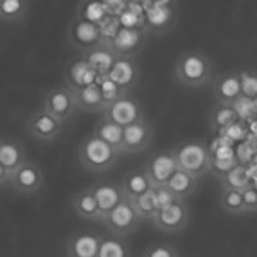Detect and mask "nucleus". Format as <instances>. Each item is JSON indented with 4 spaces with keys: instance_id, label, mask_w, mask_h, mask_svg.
Masks as SVG:
<instances>
[{
    "instance_id": "nucleus-1",
    "label": "nucleus",
    "mask_w": 257,
    "mask_h": 257,
    "mask_svg": "<svg viewBox=\"0 0 257 257\" xmlns=\"http://www.w3.org/2000/svg\"><path fill=\"white\" fill-rule=\"evenodd\" d=\"M173 72L182 86L197 89L211 81L214 64L206 53L199 52V50H187L177 59Z\"/></svg>"
},
{
    "instance_id": "nucleus-2",
    "label": "nucleus",
    "mask_w": 257,
    "mask_h": 257,
    "mask_svg": "<svg viewBox=\"0 0 257 257\" xmlns=\"http://www.w3.org/2000/svg\"><path fill=\"white\" fill-rule=\"evenodd\" d=\"M120 153L105 144L103 141L94 138L93 134L81 141L77 148V158L82 168L91 173H105L110 172L120 160Z\"/></svg>"
},
{
    "instance_id": "nucleus-3",
    "label": "nucleus",
    "mask_w": 257,
    "mask_h": 257,
    "mask_svg": "<svg viewBox=\"0 0 257 257\" xmlns=\"http://www.w3.org/2000/svg\"><path fill=\"white\" fill-rule=\"evenodd\" d=\"M144 11V31L146 35L161 36L175 26L178 19V4L170 0H141Z\"/></svg>"
},
{
    "instance_id": "nucleus-4",
    "label": "nucleus",
    "mask_w": 257,
    "mask_h": 257,
    "mask_svg": "<svg viewBox=\"0 0 257 257\" xmlns=\"http://www.w3.org/2000/svg\"><path fill=\"white\" fill-rule=\"evenodd\" d=\"M173 155H175L178 170L196 177L197 180L211 172V151L204 143H199V141L182 143L173 149Z\"/></svg>"
},
{
    "instance_id": "nucleus-5",
    "label": "nucleus",
    "mask_w": 257,
    "mask_h": 257,
    "mask_svg": "<svg viewBox=\"0 0 257 257\" xmlns=\"http://www.w3.org/2000/svg\"><path fill=\"white\" fill-rule=\"evenodd\" d=\"M103 225L110 231V235L118 238H125L139 230L143 219L139 218L138 211L134 209L131 199H123L113 209L103 218Z\"/></svg>"
},
{
    "instance_id": "nucleus-6",
    "label": "nucleus",
    "mask_w": 257,
    "mask_h": 257,
    "mask_svg": "<svg viewBox=\"0 0 257 257\" xmlns=\"http://www.w3.org/2000/svg\"><path fill=\"white\" fill-rule=\"evenodd\" d=\"M41 110H45L47 113L55 117L59 122L65 125V123L76 117L77 110H79L76 93L64 84L55 86V88H52L45 94V99L41 103Z\"/></svg>"
},
{
    "instance_id": "nucleus-7",
    "label": "nucleus",
    "mask_w": 257,
    "mask_h": 257,
    "mask_svg": "<svg viewBox=\"0 0 257 257\" xmlns=\"http://www.w3.org/2000/svg\"><path fill=\"white\" fill-rule=\"evenodd\" d=\"M153 223V226L158 231H163V233H180L187 228L189 221H190V209L189 204L184 201H175L172 204L165 206L156 211L153 214V218L149 219Z\"/></svg>"
},
{
    "instance_id": "nucleus-8",
    "label": "nucleus",
    "mask_w": 257,
    "mask_h": 257,
    "mask_svg": "<svg viewBox=\"0 0 257 257\" xmlns=\"http://www.w3.org/2000/svg\"><path fill=\"white\" fill-rule=\"evenodd\" d=\"M101 115V118L110 120V122L117 123L120 127H127L131 123H136L144 118V108L136 96L123 94L117 101L106 105V108L103 110Z\"/></svg>"
},
{
    "instance_id": "nucleus-9",
    "label": "nucleus",
    "mask_w": 257,
    "mask_h": 257,
    "mask_svg": "<svg viewBox=\"0 0 257 257\" xmlns=\"http://www.w3.org/2000/svg\"><path fill=\"white\" fill-rule=\"evenodd\" d=\"M143 168H144V172H146L153 187H165L173 173L178 170L173 149L153 153Z\"/></svg>"
},
{
    "instance_id": "nucleus-10",
    "label": "nucleus",
    "mask_w": 257,
    "mask_h": 257,
    "mask_svg": "<svg viewBox=\"0 0 257 257\" xmlns=\"http://www.w3.org/2000/svg\"><path fill=\"white\" fill-rule=\"evenodd\" d=\"M45 184V172L38 163L28 160L23 167H19L16 172L11 173L9 185L16 192L30 196L43 187Z\"/></svg>"
},
{
    "instance_id": "nucleus-11",
    "label": "nucleus",
    "mask_w": 257,
    "mask_h": 257,
    "mask_svg": "<svg viewBox=\"0 0 257 257\" xmlns=\"http://www.w3.org/2000/svg\"><path fill=\"white\" fill-rule=\"evenodd\" d=\"M64 123L59 122L45 110H36L26 120V131L33 139L40 143H52L60 136Z\"/></svg>"
},
{
    "instance_id": "nucleus-12",
    "label": "nucleus",
    "mask_w": 257,
    "mask_h": 257,
    "mask_svg": "<svg viewBox=\"0 0 257 257\" xmlns=\"http://www.w3.org/2000/svg\"><path fill=\"white\" fill-rule=\"evenodd\" d=\"M153 125L146 118L139 120L136 123L123 127V139H122V155H136L143 153L149 148L153 141Z\"/></svg>"
},
{
    "instance_id": "nucleus-13",
    "label": "nucleus",
    "mask_w": 257,
    "mask_h": 257,
    "mask_svg": "<svg viewBox=\"0 0 257 257\" xmlns=\"http://www.w3.org/2000/svg\"><path fill=\"white\" fill-rule=\"evenodd\" d=\"M106 77L113 81L123 93L131 94L141 79V67L136 57H118Z\"/></svg>"
},
{
    "instance_id": "nucleus-14",
    "label": "nucleus",
    "mask_w": 257,
    "mask_h": 257,
    "mask_svg": "<svg viewBox=\"0 0 257 257\" xmlns=\"http://www.w3.org/2000/svg\"><path fill=\"white\" fill-rule=\"evenodd\" d=\"M99 76L96 70L89 67V64L82 57L70 60L64 70V86H67L72 91H79L86 86L96 84Z\"/></svg>"
},
{
    "instance_id": "nucleus-15",
    "label": "nucleus",
    "mask_w": 257,
    "mask_h": 257,
    "mask_svg": "<svg viewBox=\"0 0 257 257\" xmlns=\"http://www.w3.org/2000/svg\"><path fill=\"white\" fill-rule=\"evenodd\" d=\"M69 43L74 48L81 50V53L88 52V50L94 48L96 45H99V28L96 24L86 23V21L76 19L74 18L69 24Z\"/></svg>"
},
{
    "instance_id": "nucleus-16",
    "label": "nucleus",
    "mask_w": 257,
    "mask_h": 257,
    "mask_svg": "<svg viewBox=\"0 0 257 257\" xmlns=\"http://www.w3.org/2000/svg\"><path fill=\"white\" fill-rule=\"evenodd\" d=\"M146 31L132 30V28H120L117 36L110 43V48L117 57H136L146 43Z\"/></svg>"
},
{
    "instance_id": "nucleus-17",
    "label": "nucleus",
    "mask_w": 257,
    "mask_h": 257,
    "mask_svg": "<svg viewBox=\"0 0 257 257\" xmlns=\"http://www.w3.org/2000/svg\"><path fill=\"white\" fill-rule=\"evenodd\" d=\"M242 96L238 70H226L213 81V98L221 105H233Z\"/></svg>"
},
{
    "instance_id": "nucleus-18",
    "label": "nucleus",
    "mask_w": 257,
    "mask_h": 257,
    "mask_svg": "<svg viewBox=\"0 0 257 257\" xmlns=\"http://www.w3.org/2000/svg\"><path fill=\"white\" fill-rule=\"evenodd\" d=\"M91 192H93L94 199H96L98 211H99V223L103 221V218L110 213L118 202H122L123 192L120 189V184L115 182H103V184H94L91 185Z\"/></svg>"
},
{
    "instance_id": "nucleus-19",
    "label": "nucleus",
    "mask_w": 257,
    "mask_h": 257,
    "mask_svg": "<svg viewBox=\"0 0 257 257\" xmlns=\"http://www.w3.org/2000/svg\"><path fill=\"white\" fill-rule=\"evenodd\" d=\"M101 235L93 231H77L70 235L65 245L67 257H96Z\"/></svg>"
},
{
    "instance_id": "nucleus-20",
    "label": "nucleus",
    "mask_w": 257,
    "mask_h": 257,
    "mask_svg": "<svg viewBox=\"0 0 257 257\" xmlns=\"http://www.w3.org/2000/svg\"><path fill=\"white\" fill-rule=\"evenodd\" d=\"M81 57L88 62L91 69L96 70V74L99 77L108 76L110 69L113 67L115 60L118 59V57L113 53V50L110 48V45H105V43H99L94 48L81 53Z\"/></svg>"
},
{
    "instance_id": "nucleus-21",
    "label": "nucleus",
    "mask_w": 257,
    "mask_h": 257,
    "mask_svg": "<svg viewBox=\"0 0 257 257\" xmlns=\"http://www.w3.org/2000/svg\"><path fill=\"white\" fill-rule=\"evenodd\" d=\"M28 161L26 149L19 141L14 139H0V165L9 173L16 172Z\"/></svg>"
},
{
    "instance_id": "nucleus-22",
    "label": "nucleus",
    "mask_w": 257,
    "mask_h": 257,
    "mask_svg": "<svg viewBox=\"0 0 257 257\" xmlns=\"http://www.w3.org/2000/svg\"><path fill=\"white\" fill-rule=\"evenodd\" d=\"M120 189L123 192V197L132 201V199H138L139 196L146 194L148 190H151L153 185L144 168H134L123 175L122 182H120Z\"/></svg>"
},
{
    "instance_id": "nucleus-23",
    "label": "nucleus",
    "mask_w": 257,
    "mask_h": 257,
    "mask_svg": "<svg viewBox=\"0 0 257 257\" xmlns=\"http://www.w3.org/2000/svg\"><path fill=\"white\" fill-rule=\"evenodd\" d=\"M165 187H167L178 201L187 202L197 190V178L189 175V173H185V172H182V170H177V172L172 175V178L167 182Z\"/></svg>"
},
{
    "instance_id": "nucleus-24",
    "label": "nucleus",
    "mask_w": 257,
    "mask_h": 257,
    "mask_svg": "<svg viewBox=\"0 0 257 257\" xmlns=\"http://www.w3.org/2000/svg\"><path fill=\"white\" fill-rule=\"evenodd\" d=\"M72 209L77 216L86 219V221H94V223L98 221L99 223V211H98L96 199H94L89 187H86V189L79 190L77 194H74Z\"/></svg>"
},
{
    "instance_id": "nucleus-25",
    "label": "nucleus",
    "mask_w": 257,
    "mask_h": 257,
    "mask_svg": "<svg viewBox=\"0 0 257 257\" xmlns=\"http://www.w3.org/2000/svg\"><path fill=\"white\" fill-rule=\"evenodd\" d=\"M77 99V106L82 111H88V113H103V110L106 108L105 101L101 98V91L96 84L86 86L79 91H74Z\"/></svg>"
},
{
    "instance_id": "nucleus-26",
    "label": "nucleus",
    "mask_w": 257,
    "mask_h": 257,
    "mask_svg": "<svg viewBox=\"0 0 257 257\" xmlns=\"http://www.w3.org/2000/svg\"><path fill=\"white\" fill-rule=\"evenodd\" d=\"M93 136L103 141L105 144H108L110 148H113L115 151H118L122 155V139H123V127L117 125V123L110 122V120L101 118L96 123L93 131Z\"/></svg>"
},
{
    "instance_id": "nucleus-27",
    "label": "nucleus",
    "mask_w": 257,
    "mask_h": 257,
    "mask_svg": "<svg viewBox=\"0 0 257 257\" xmlns=\"http://www.w3.org/2000/svg\"><path fill=\"white\" fill-rule=\"evenodd\" d=\"M237 122H238V117H237V111H235L233 105H221V103H216L209 111V127L213 132H223Z\"/></svg>"
},
{
    "instance_id": "nucleus-28",
    "label": "nucleus",
    "mask_w": 257,
    "mask_h": 257,
    "mask_svg": "<svg viewBox=\"0 0 257 257\" xmlns=\"http://www.w3.org/2000/svg\"><path fill=\"white\" fill-rule=\"evenodd\" d=\"M76 19H81V21H86V23L99 26V24L108 19V16H106L105 9H103L101 0H84V2L77 4Z\"/></svg>"
},
{
    "instance_id": "nucleus-29",
    "label": "nucleus",
    "mask_w": 257,
    "mask_h": 257,
    "mask_svg": "<svg viewBox=\"0 0 257 257\" xmlns=\"http://www.w3.org/2000/svg\"><path fill=\"white\" fill-rule=\"evenodd\" d=\"M218 178H219L221 187L230 189V190H240V192H242L243 189H247L248 185H252L247 168L240 163L233 170H230V172L223 173V175H218Z\"/></svg>"
},
{
    "instance_id": "nucleus-30",
    "label": "nucleus",
    "mask_w": 257,
    "mask_h": 257,
    "mask_svg": "<svg viewBox=\"0 0 257 257\" xmlns=\"http://www.w3.org/2000/svg\"><path fill=\"white\" fill-rule=\"evenodd\" d=\"M30 11V4L24 0H0V21L2 23H21Z\"/></svg>"
},
{
    "instance_id": "nucleus-31",
    "label": "nucleus",
    "mask_w": 257,
    "mask_h": 257,
    "mask_svg": "<svg viewBox=\"0 0 257 257\" xmlns=\"http://www.w3.org/2000/svg\"><path fill=\"white\" fill-rule=\"evenodd\" d=\"M96 257H131V248L123 238L113 235H101Z\"/></svg>"
},
{
    "instance_id": "nucleus-32",
    "label": "nucleus",
    "mask_w": 257,
    "mask_h": 257,
    "mask_svg": "<svg viewBox=\"0 0 257 257\" xmlns=\"http://www.w3.org/2000/svg\"><path fill=\"white\" fill-rule=\"evenodd\" d=\"M219 206L230 214H247L240 190L221 189V194H219Z\"/></svg>"
},
{
    "instance_id": "nucleus-33",
    "label": "nucleus",
    "mask_w": 257,
    "mask_h": 257,
    "mask_svg": "<svg viewBox=\"0 0 257 257\" xmlns=\"http://www.w3.org/2000/svg\"><path fill=\"white\" fill-rule=\"evenodd\" d=\"M132 204H134V209L138 211L139 218L143 221H149L153 218V214L156 213V201H155L153 189L148 190L143 196H139L138 199H132Z\"/></svg>"
},
{
    "instance_id": "nucleus-34",
    "label": "nucleus",
    "mask_w": 257,
    "mask_h": 257,
    "mask_svg": "<svg viewBox=\"0 0 257 257\" xmlns=\"http://www.w3.org/2000/svg\"><path fill=\"white\" fill-rule=\"evenodd\" d=\"M238 76L242 96L248 99H257V70H238Z\"/></svg>"
},
{
    "instance_id": "nucleus-35",
    "label": "nucleus",
    "mask_w": 257,
    "mask_h": 257,
    "mask_svg": "<svg viewBox=\"0 0 257 257\" xmlns=\"http://www.w3.org/2000/svg\"><path fill=\"white\" fill-rule=\"evenodd\" d=\"M98 88L101 91V98H103V101H105V105H110V103L117 101L118 98H122L123 94H127V93H123L113 81H110L106 76L98 79Z\"/></svg>"
},
{
    "instance_id": "nucleus-36",
    "label": "nucleus",
    "mask_w": 257,
    "mask_h": 257,
    "mask_svg": "<svg viewBox=\"0 0 257 257\" xmlns=\"http://www.w3.org/2000/svg\"><path fill=\"white\" fill-rule=\"evenodd\" d=\"M143 257H180L177 252V248L173 245H170L167 242H155L149 243L144 248Z\"/></svg>"
},
{
    "instance_id": "nucleus-37",
    "label": "nucleus",
    "mask_w": 257,
    "mask_h": 257,
    "mask_svg": "<svg viewBox=\"0 0 257 257\" xmlns=\"http://www.w3.org/2000/svg\"><path fill=\"white\" fill-rule=\"evenodd\" d=\"M233 108H235V111H237L238 120H248V118L257 117V108H255L254 99L240 96L237 101L233 103Z\"/></svg>"
},
{
    "instance_id": "nucleus-38",
    "label": "nucleus",
    "mask_w": 257,
    "mask_h": 257,
    "mask_svg": "<svg viewBox=\"0 0 257 257\" xmlns=\"http://www.w3.org/2000/svg\"><path fill=\"white\" fill-rule=\"evenodd\" d=\"M101 6H103V9H105L108 18L118 19L120 16L127 11L128 2L127 0H101Z\"/></svg>"
},
{
    "instance_id": "nucleus-39",
    "label": "nucleus",
    "mask_w": 257,
    "mask_h": 257,
    "mask_svg": "<svg viewBox=\"0 0 257 257\" xmlns=\"http://www.w3.org/2000/svg\"><path fill=\"white\" fill-rule=\"evenodd\" d=\"M153 194H155V201H156V211L178 201L167 187H153Z\"/></svg>"
},
{
    "instance_id": "nucleus-40",
    "label": "nucleus",
    "mask_w": 257,
    "mask_h": 257,
    "mask_svg": "<svg viewBox=\"0 0 257 257\" xmlns=\"http://www.w3.org/2000/svg\"><path fill=\"white\" fill-rule=\"evenodd\" d=\"M242 199H243V206H245L247 214L257 213V187L254 184L242 190Z\"/></svg>"
},
{
    "instance_id": "nucleus-41",
    "label": "nucleus",
    "mask_w": 257,
    "mask_h": 257,
    "mask_svg": "<svg viewBox=\"0 0 257 257\" xmlns=\"http://www.w3.org/2000/svg\"><path fill=\"white\" fill-rule=\"evenodd\" d=\"M238 165L237 156L230 160H213L211 158V172H216V175H223V173L230 172Z\"/></svg>"
},
{
    "instance_id": "nucleus-42",
    "label": "nucleus",
    "mask_w": 257,
    "mask_h": 257,
    "mask_svg": "<svg viewBox=\"0 0 257 257\" xmlns=\"http://www.w3.org/2000/svg\"><path fill=\"white\" fill-rule=\"evenodd\" d=\"M9 180H11V173L7 172L2 165H0V187H6V185H9Z\"/></svg>"
}]
</instances>
